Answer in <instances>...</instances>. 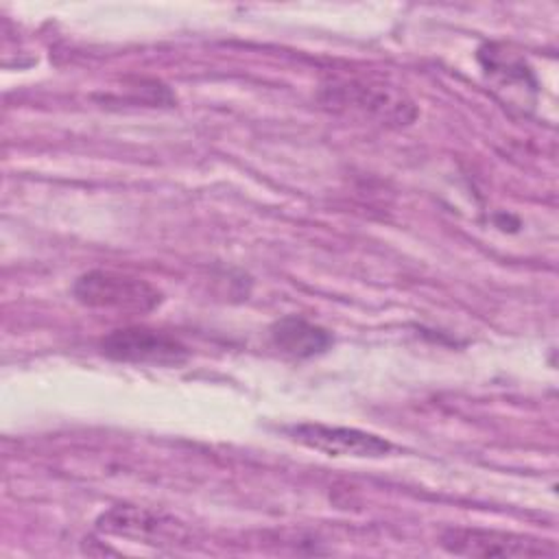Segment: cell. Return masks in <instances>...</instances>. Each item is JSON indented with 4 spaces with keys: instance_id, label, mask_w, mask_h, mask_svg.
<instances>
[{
    "instance_id": "277c9868",
    "label": "cell",
    "mask_w": 559,
    "mask_h": 559,
    "mask_svg": "<svg viewBox=\"0 0 559 559\" xmlns=\"http://www.w3.org/2000/svg\"><path fill=\"white\" fill-rule=\"evenodd\" d=\"M286 435L317 452L328 456H352V459H380L391 452V441L376 432L347 428V426H328L319 421L295 424L286 428Z\"/></svg>"
},
{
    "instance_id": "7a4b0ae2",
    "label": "cell",
    "mask_w": 559,
    "mask_h": 559,
    "mask_svg": "<svg viewBox=\"0 0 559 559\" xmlns=\"http://www.w3.org/2000/svg\"><path fill=\"white\" fill-rule=\"evenodd\" d=\"M100 352L118 362L162 367L181 365L190 356L179 338L146 325H129L109 332L100 338Z\"/></svg>"
},
{
    "instance_id": "8992f818",
    "label": "cell",
    "mask_w": 559,
    "mask_h": 559,
    "mask_svg": "<svg viewBox=\"0 0 559 559\" xmlns=\"http://www.w3.org/2000/svg\"><path fill=\"white\" fill-rule=\"evenodd\" d=\"M341 103H349L369 116L380 118L382 122H397L406 124L415 118V107L406 100L404 94H397L393 87L386 85H371V83H349L334 90V98Z\"/></svg>"
},
{
    "instance_id": "5b68a950",
    "label": "cell",
    "mask_w": 559,
    "mask_h": 559,
    "mask_svg": "<svg viewBox=\"0 0 559 559\" xmlns=\"http://www.w3.org/2000/svg\"><path fill=\"white\" fill-rule=\"evenodd\" d=\"M96 528L105 535H116L142 544L164 546V544H177L186 537V528L175 518H168L164 513H155L142 507H129L118 504L107 509L98 520Z\"/></svg>"
},
{
    "instance_id": "3957f363",
    "label": "cell",
    "mask_w": 559,
    "mask_h": 559,
    "mask_svg": "<svg viewBox=\"0 0 559 559\" xmlns=\"http://www.w3.org/2000/svg\"><path fill=\"white\" fill-rule=\"evenodd\" d=\"M441 546L461 557H546L555 555V544L531 535L493 528L454 526L441 535Z\"/></svg>"
},
{
    "instance_id": "52a82bcc",
    "label": "cell",
    "mask_w": 559,
    "mask_h": 559,
    "mask_svg": "<svg viewBox=\"0 0 559 559\" xmlns=\"http://www.w3.org/2000/svg\"><path fill=\"white\" fill-rule=\"evenodd\" d=\"M273 345L290 358H312L330 349L332 334L297 314H286L271 325Z\"/></svg>"
},
{
    "instance_id": "6da1fadb",
    "label": "cell",
    "mask_w": 559,
    "mask_h": 559,
    "mask_svg": "<svg viewBox=\"0 0 559 559\" xmlns=\"http://www.w3.org/2000/svg\"><path fill=\"white\" fill-rule=\"evenodd\" d=\"M72 293L87 308L120 312H151L162 301V293L146 280L105 269L83 273L74 282Z\"/></svg>"
}]
</instances>
